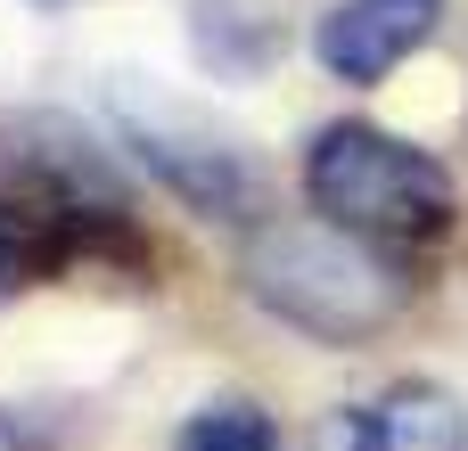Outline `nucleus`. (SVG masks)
<instances>
[{"mask_svg":"<svg viewBox=\"0 0 468 451\" xmlns=\"http://www.w3.org/2000/svg\"><path fill=\"white\" fill-rule=\"evenodd\" d=\"M0 189L41 197V205L82 214V222H107V230H132V189H123L115 156L58 107L0 115Z\"/></svg>","mask_w":468,"mask_h":451,"instance_id":"nucleus-4","label":"nucleus"},{"mask_svg":"<svg viewBox=\"0 0 468 451\" xmlns=\"http://www.w3.org/2000/svg\"><path fill=\"white\" fill-rule=\"evenodd\" d=\"M436 25H444V0H337L313 49L337 82H387L411 49L436 41Z\"/></svg>","mask_w":468,"mask_h":451,"instance_id":"nucleus-5","label":"nucleus"},{"mask_svg":"<svg viewBox=\"0 0 468 451\" xmlns=\"http://www.w3.org/2000/svg\"><path fill=\"white\" fill-rule=\"evenodd\" d=\"M181 451H288V444H280L271 411H255V403H206L181 427Z\"/></svg>","mask_w":468,"mask_h":451,"instance_id":"nucleus-8","label":"nucleus"},{"mask_svg":"<svg viewBox=\"0 0 468 451\" xmlns=\"http://www.w3.org/2000/svg\"><path fill=\"white\" fill-rule=\"evenodd\" d=\"M239 279L280 329L321 337V345L378 337L411 296V279L370 238H354L337 222H255L247 255H239Z\"/></svg>","mask_w":468,"mask_h":451,"instance_id":"nucleus-1","label":"nucleus"},{"mask_svg":"<svg viewBox=\"0 0 468 451\" xmlns=\"http://www.w3.org/2000/svg\"><path fill=\"white\" fill-rule=\"evenodd\" d=\"M321 451H468V419L444 386H387L321 427Z\"/></svg>","mask_w":468,"mask_h":451,"instance_id":"nucleus-7","label":"nucleus"},{"mask_svg":"<svg viewBox=\"0 0 468 451\" xmlns=\"http://www.w3.org/2000/svg\"><path fill=\"white\" fill-rule=\"evenodd\" d=\"M304 197L321 222L370 238V246H428L452 230V173L378 123H329L304 148Z\"/></svg>","mask_w":468,"mask_h":451,"instance_id":"nucleus-2","label":"nucleus"},{"mask_svg":"<svg viewBox=\"0 0 468 451\" xmlns=\"http://www.w3.org/2000/svg\"><path fill=\"white\" fill-rule=\"evenodd\" d=\"M107 115H115L123 148H140V164H148L181 205H197V214H214V222L255 214L263 173H255V156H247L222 123H206L197 107L165 99V90L140 82V74H115V82H107Z\"/></svg>","mask_w":468,"mask_h":451,"instance_id":"nucleus-3","label":"nucleus"},{"mask_svg":"<svg viewBox=\"0 0 468 451\" xmlns=\"http://www.w3.org/2000/svg\"><path fill=\"white\" fill-rule=\"evenodd\" d=\"M107 246L140 255L132 230H107V222H82V214H58V205H41V197L0 189V296H16V288H33V279L82 263V255H107Z\"/></svg>","mask_w":468,"mask_h":451,"instance_id":"nucleus-6","label":"nucleus"}]
</instances>
